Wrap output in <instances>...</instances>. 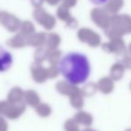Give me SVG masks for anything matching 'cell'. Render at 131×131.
I'll return each instance as SVG.
<instances>
[{"label":"cell","instance_id":"cell-1","mask_svg":"<svg viewBox=\"0 0 131 131\" xmlns=\"http://www.w3.org/2000/svg\"><path fill=\"white\" fill-rule=\"evenodd\" d=\"M59 73L68 84L80 85L87 82L91 75V63L85 54L81 52H68L58 61Z\"/></svg>","mask_w":131,"mask_h":131},{"label":"cell","instance_id":"cell-2","mask_svg":"<svg viewBox=\"0 0 131 131\" xmlns=\"http://www.w3.org/2000/svg\"><path fill=\"white\" fill-rule=\"evenodd\" d=\"M13 63L14 57L12 53L0 45V73L9 70Z\"/></svg>","mask_w":131,"mask_h":131},{"label":"cell","instance_id":"cell-3","mask_svg":"<svg viewBox=\"0 0 131 131\" xmlns=\"http://www.w3.org/2000/svg\"><path fill=\"white\" fill-rule=\"evenodd\" d=\"M109 1L110 0H90V2L96 6H103V5L107 4Z\"/></svg>","mask_w":131,"mask_h":131}]
</instances>
